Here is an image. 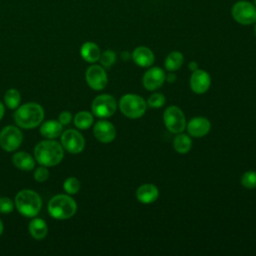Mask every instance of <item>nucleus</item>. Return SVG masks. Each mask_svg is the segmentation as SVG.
Returning a JSON list of instances; mask_svg holds the SVG:
<instances>
[{"mask_svg": "<svg viewBox=\"0 0 256 256\" xmlns=\"http://www.w3.org/2000/svg\"><path fill=\"white\" fill-rule=\"evenodd\" d=\"M234 20L243 25H250L256 22V8L248 1H238L232 7Z\"/></svg>", "mask_w": 256, "mask_h": 256, "instance_id": "nucleus-8", "label": "nucleus"}, {"mask_svg": "<svg viewBox=\"0 0 256 256\" xmlns=\"http://www.w3.org/2000/svg\"><path fill=\"white\" fill-rule=\"evenodd\" d=\"M210 84L211 78L206 71L200 69L193 71L190 78V87L193 90V92L197 94L205 93L209 89Z\"/></svg>", "mask_w": 256, "mask_h": 256, "instance_id": "nucleus-14", "label": "nucleus"}, {"mask_svg": "<svg viewBox=\"0 0 256 256\" xmlns=\"http://www.w3.org/2000/svg\"><path fill=\"white\" fill-rule=\"evenodd\" d=\"M23 135L16 126H6L0 132V146L7 152L16 150L22 143Z\"/></svg>", "mask_w": 256, "mask_h": 256, "instance_id": "nucleus-9", "label": "nucleus"}, {"mask_svg": "<svg viewBox=\"0 0 256 256\" xmlns=\"http://www.w3.org/2000/svg\"><path fill=\"white\" fill-rule=\"evenodd\" d=\"M80 54L82 58L90 63H94L100 58V49L97 44L93 42H86L81 46Z\"/></svg>", "mask_w": 256, "mask_h": 256, "instance_id": "nucleus-21", "label": "nucleus"}, {"mask_svg": "<svg viewBox=\"0 0 256 256\" xmlns=\"http://www.w3.org/2000/svg\"><path fill=\"white\" fill-rule=\"evenodd\" d=\"M119 108L121 112L128 118L136 119L145 113L147 103L139 95L126 94L120 99Z\"/></svg>", "mask_w": 256, "mask_h": 256, "instance_id": "nucleus-5", "label": "nucleus"}, {"mask_svg": "<svg viewBox=\"0 0 256 256\" xmlns=\"http://www.w3.org/2000/svg\"><path fill=\"white\" fill-rule=\"evenodd\" d=\"M93 123V116L88 111H80L74 117V125L81 129L85 130L88 129Z\"/></svg>", "mask_w": 256, "mask_h": 256, "instance_id": "nucleus-24", "label": "nucleus"}, {"mask_svg": "<svg viewBox=\"0 0 256 256\" xmlns=\"http://www.w3.org/2000/svg\"><path fill=\"white\" fill-rule=\"evenodd\" d=\"M163 120L166 128L172 133H181L186 128V120L182 110L176 106H169L164 114Z\"/></svg>", "mask_w": 256, "mask_h": 256, "instance_id": "nucleus-6", "label": "nucleus"}, {"mask_svg": "<svg viewBox=\"0 0 256 256\" xmlns=\"http://www.w3.org/2000/svg\"><path fill=\"white\" fill-rule=\"evenodd\" d=\"M254 2H255V6H256V0H254Z\"/></svg>", "mask_w": 256, "mask_h": 256, "instance_id": "nucleus-39", "label": "nucleus"}, {"mask_svg": "<svg viewBox=\"0 0 256 256\" xmlns=\"http://www.w3.org/2000/svg\"><path fill=\"white\" fill-rule=\"evenodd\" d=\"M4 112H5V108H4L3 104L0 102V120L2 119V117L4 115Z\"/></svg>", "mask_w": 256, "mask_h": 256, "instance_id": "nucleus-36", "label": "nucleus"}, {"mask_svg": "<svg viewBox=\"0 0 256 256\" xmlns=\"http://www.w3.org/2000/svg\"><path fill=\"white\" fill-rule=\"evenodd\" d=\"M3 222H2V220L0 219V235L2 234V232H3Z\"/></svg>", "mask_w": 256, "mask_h": 256, "instance_id": "nucleus-37", "label": "nucleus"}, {"mask_svg": "<svg viewBox=\"0 0 256 256\" xmlns=\"http://www.w3.org/2000/svg\"><path fill=\"white\" fill-rule=\"evenodd\" d=\"M187 131L193 137H203L210 131L211 124L205 117H194L187 124Z\"/></svg>", "mask_w": 256, "mask_h": 256, "instance_id": "nucleus-15", "label": "nucleus"}, {"mask_svg": "<svg viewBox=\"0 0 256 256\" xmlns=\"http://www.w3.org/2000/svg\"><path fill=\"white\" fill-rule=\"evenodd\" d=\"M101 64L106 67V68H109L111 67L115 61H116V54L111 51V50H106L104 51L101 55H100V58H99Z\"/></svg>", "mask_w": 256, "mask_h": 256, "instance_id": "nucleus-28", "label": "nucleus"}, {"mask_svg": "<svg viewBox=\"0 0 256 256\" xmlns=\"http://www.w3.org/2000/svg\"><path fill=\"white\" fill-rule=\"evenodd\" d=\"M117 108L116 100L109 94H102L97 96L91 105L94 115L99 118H107L112 116Z\"/></svg>", "mask_w": 256, "mask_h": 256, "instance_id": "nucleus-7", "label": "nucleus"}, {"mask_svg": "<svg viewBox=\"0 0 256 256\" xmlns=\"http://www.w3.org/2000/svg\"><path fill=\"white\" fill-rule=\"evenodd\" d=\"M14 209V204L12 200L8 197H0V213L8 214Z\"/></svg>", "mask_w": 256, "mask_h": 256, "instance_id": "nucleus-30", "label": "nucleus"}, {"mask_svg": "<svg viewBox=\"0 0 256 256\" xmlns=\"http://www.w3.org/2000/svg\"><path fill=\"white\" fill-rule=\"evenodd\" d=\"M63 188L68 194H76L80 189V182L75 177H69L64 181Z\"/></svg>", "mask_w": 256, "mask_h": 256, "instance_id": "nucleus-26", "label": "nucleus"}, {"mask_svg": "<svg viewBox=\"0 0 256 256\" xmlns=\"http://www.w3.org/2000/svg\"><path fill=\"white\" fill-rule=\"evenodd\" d=\"M77 204L69 195L59 194L51 198L48 204V212L55 219H69L76 213Z\"/></svg>", "mask_w": 256, "mask_h": 256, "instance_id": "nucleus-4", "label": "nucleus"}, {"mask_svg": "<svg viewBox=\"0 0 256 256\" xmlns=\"http://www.w3.org/2000/svg\"><path fill=\"white\" fill-rule=\"evenodd\" d=\"M13 164L16 168L24 171H30L35 166V161L27 152H17L12 157Z\"/></svg>", "mask_w": 256, "mask_h": 256, "instance_id": "nucleus-19", "label": "nucleus"}, {"mask_svg": "<svg viewBox=\"0 0 256 256\" xmlns=\"http://www.w3.org/2000/svg\"><path fill=\"white\" fill-rule=\"evenodd\" d=\"M15 205L20 214L26 217L36 216L42 206V200L38 193L30 189H24L15 196Z\"/></svg>", "mask_w": 256, "mask_h": 256, "instance_id": "nucleus-3", "label": "nucleus"}, {"mask_svg": "<svg viewBox=\"0 0 256 256\" xmlns=\"http://www.w3.org/2000/svg\"><path fill=\"white\" fill-rule=\"evenodd\" d=\"M132 59L140 67H149L154 63L153 52L145 46L137 47L132 53Z\"/></svg>", "mask_w": 256, "mask_h": 256, "instance_id": "nucleus-16", "label": "nucleus"}, {"mask_svg": "<svg viewBox=\"0 0 256 256\" xmlns=\"http://www.w3.org/2000/svg\"><path fill=\"white\" fill-rule=\"evenodd\" d=\"M63 147L57 141L44 140L39 142L34 149V156L43 166H55L63 159Z\"/></svg>", "mask_w": 256, "mask_h": 256, "instance_id": "nucleus-1", "label": "nucleus"}, {"mask_svg": "<svg viewBox=\"0 0 256 256\" xmlns=\"http://www.w3.org/2000/svg\"><path fill=\"white\" fill-rule=\"evenodd\" d=\"M173 145H174V149L178 153L185 154L191 149L192 141H191L189 136H187L185 134H179L178 133V135L174 138Z\"/></svg>", "mask_w": 256, "mask_h": 256, "instance_id": "nucleus-23", "label": "nucleus"}, {"mask_svg": "<svg viewBox=\"0 0 256 256\" xmlns=\"http://www.w3.org/2000/svg\"><path fill=\"white\" fill-rule=\"evenodd\" d=\"M86 82L93 90H102L107 85V74L99 65L90 66L85 73Z\"/></svg>", "mask_w": 256, "mask_h": 256, "instance_id": "nucleus-11", "label": "nucleus"}, {"mask_svg": "<svg viewBox=\"0 0 256 256\" xmlns=\"http://www.w3.org/2000/svg\"><path fill=\"white\" fill-rule=\"evenodd\" d=\"M183 61H184V57H183L182 53H180L178 51H173V52L169 53L168 56L166 57L164 65H165L166 70L173 72V71L178 70L182 66Z\"/></svg>", "mask_w": 256, "mask_h": 256, "instance_id": "nucleus-22", "label": "nucleus"}, {"mask_svg": "<svg viewBox=\"0 0 256 256\" xmlns=\"http://www.w3.org/2000/svg\"><path fill=\"white\" fill-rule=\"evenodd\" d=\"M44 118V110L37 103H26L20 106L14 113V121L24 129L37 127Z\"/></svg>", "mask_w": 256, "mask_h": 256, "instance_id": "nucleus-2", "label": "nucleus"}, {"mask_svg": "<svg viewBox=\"0 0 256 256\" xmlns=\"http://www.w3.org/2000/svg\"><path fill=\"white\" fill-rule=\"evenodd\" d=\"M241 184L243 187L252 189L256 187V171H247L242 175Z\"/></svg>", "mask_w": 256, "mask_h": 256, "instance_id": "nucleus-27", "label": "nucleus"}, {"mask_svg": "<svg viewBox=\"0 0 256 256\" xmlns=\"http://www.w3.org/2000/svg\"><path fill=\"white\" fill-rule=\"evenodd\" d=\"M130 54L127 52V51H125V52H122V54H121V58L123 59V60H128L129 58H130Z\"/></svg>", "mask_w": 256, "mask_h": 256, "instance_id": "nucleus-35", "label": "nucleus"}, {"mask_svg": "<svg viewBox=\"0 0 256 256\" xmlns=\"http://www.w3.org/2000/svg\"><path fill=\"white\" fill-rule=\"evenodd\" d=\"M165 103V97L161 93H154L152 94L147 101V105L152 108H160Z\"/></svg>", "mask_w": 256, "mask_h": 256, "instance_id": "nucleus-29", "label": "nucleus"}, {"mask_svg": "<svg viewBox=\"0 0 256 256\" xmlns=\"http://www.w3.org/2000/svg\"><path fill=\"white\" fill-rule=\"evenodd\" d=\"M49 177V171L46 166H40L34 171V178L38 182H44Z\"/></svg>", "mask_w": 256, "mask_h": 256, "instance_id": "nucleus-31", "label": "nucleus"}, {"mask_svg": "<svg viewBox=\"0 0 256 256\" xmlns=\"http://www.w3.org/2000/svg\"><path fill=\"white\" fill-rule=\"evenodd\" d=\"M255 35H256V26H255Z\"/></svg>", "mask_w": 256, "mask_h": 256, "instance_id": "nucleus-38", "label": "nucleus"}, {"mask_svg": "<svg viewBox=\"0 0 256 256\" xmlns=\"http://www.w3.org/2000/svg\"><path fill=\"white\" fill-rule=\"evenodd\" d=\"M165 80H167L168 82H174L176 80V75L172 72H170L167 76H165Z\"/></svg>", "mask_w": 256, "mask_h": 256, "instance_id": "nucleus-33", "label": "nucleus"}, {"mask_svg": "<svg viewBox=\"0 0 256 256\" xmlns=\"http://www.w3.org/2000/svg\"><path fill=\"white\" fill-rule=\"evenodd\" d=\"M165 76L166 75L161 68H150L143 76V85L147 90H156L164 84Z\"/></svg>", "mask_w": 256, "mask_h": 256, "instance_id": "nucleus-13", "label": "nucleus"}, {"mask_svg": "<svg viewBox=\"0 0 256 256\" xmlns=\"http://www.w3.org/2000/svg\"><path fill=\"white\" fill-rule=\"evenodd\" d=\"M71 119H72V115L69 111H63L60 113L59 115V118H58V121L62 124V125H67L71 122Z\"/></svg>", "mask_w": 256, "mask_h": 256, "instance_id": "nucleus-32", "label": "nucleus"}, {"mask_svg": "<svg viewBox=\"0 0 256 256\" xmlns=\"http://www.w3.org/2000/svg\"><path fill=\"white\" fill-rule=\"evenodd\" d=\"M63 125L56 120H48L44 122L40 127V133L43 137L52 139L62 134Z\"/></svg>", "mask_w": 256, "mask_h": 256, "instance_id": "nucleus-18", "label": "nucleus"}, {"mask_svg": "<svg viewBox=\"0 0 256 256\" xmlns=\"http://www.w3.org/2000/svg\"><path fill=\"white\" fill-rule=\"evenodd\" d=\"M29 233L36 240H42L48 233L46 222L41 218H34L29 223Z\"/></svg>", "mask_w": 256, "mask_h": 256, "instance_id": "nucleus-20", "label": "nucleus"}, {"mask_svg": "<svg viewBox=\"0 0 256 256\" xmlns=\"http://www.w3.org/2000/svg\"><path fill=\"white\" fill-rule=\"evenodd\" d=\"M159 196L158 188L153 184H143L136 191L137 199L144 204H150L157 200Z\"/></svg>", "mask_w": 256, "mask_h": 256, "instance_id": "nucleus-17", "label": "nucleus"}, {"mask_svg": "<svg viewBox=\"0 0 256 256\" xmlns=\"http://www.w3.org/2000/svg\"><path fill=\"white\" fill-rule=\"evenodd\" d=\"M94 136L102 143H109L114 140L116 136V129L114 125L106 120H100L94 125Z\"/></svg>", "mask_w": 256, "mask_h": 256, "instance_id": "nucleus-12", "label": "nucleus"}, {"mask_svg": "<svg viewBox=\"0 0 256 256\" xmlns=\"http://www.w3.org/2000/svg\"><path fill=\"white\" fill-rule=\"evenodd\" d=\"M4 101L5 104L8 108L10 109H16L21 101V96L18 90L16 89H9L8 91H6L5 96H4Z\"/></svg>", "mask_w": 256, "mask_h": 256, "instance_id": "nucleus-25", "label": "nucleus"}, {"mask_svg": "<svg viewBox=\"0 0 256 256\" xmlns=\"http://www.w3.org/2000/svg\"><path fill=\"white\" fill-rule=\"evenodd\" d=\"M189 69H190L192 72L195 71V70H197V63L194 62V61L190 62V63H189Z\"/></svg>", "mask_w": 256, "mask_h": 256, "instance_id": "nucleus-34", "label": "nucleus"}, {"mask_svg": "<svg viewBox=\"0 0 256 256\" xmlns=\"http://www.w3.org/2000/svg\"><path fill=\"white\" fill-rule=\"evenodd\" d=\"M61 145L68 152L77 154L84 149L85 139L79 131L68 129L61 134Z\"/></svg>", "mask_w": 256, "mask_h": 256, "instance_id": "nucleus-10", "label": "nucleus"}]
</instances>
